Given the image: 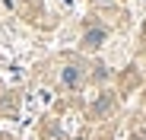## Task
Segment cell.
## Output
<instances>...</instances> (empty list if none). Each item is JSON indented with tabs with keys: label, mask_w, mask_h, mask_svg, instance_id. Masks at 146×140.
<instances>
[{
	"label": "cell",
	"mask_w": 146,
	"mask_h": 140,
	"mask_svg": "<svg viewBox=\"0 0 146 140\" xmlns=\"http://www.w3.org/2000/svg\"><path fill=\"white\" fill-rule=\"evenodd\" d=\"M105 35H108L105 29H89V32L83 35V48H89V51H92V48H99V45L105 41Z\"/></svg>",
	"instance_id": "6da1fadb"
},
{
	"label": "cell",
	"mask_w": 146,
	"mask_h": 140,
	"mask_svg": "<svg viewBox=\"0 0 146 140\" xmlns=\"http://www.w3.org/2000/svg\"><path fill=\"white\" fill-rule=\"evenodd\" d=\"M111 108H114V99H111V96H102L99 102L92 105V115H105V111H111Z\"/></svg>",
	"instance_id": "3957f363"
},
{
	"label": "cell",
	"mask_w": 146,
	"mask_h": 140,
	"mask_svg": "<svg viewBox=\"0 0 146 140\" xmlns=\"http://www.w3.org/2000/svg\"><path fill=\"white\" fill-rule=\"evenodd\" d=\"M80 80H83V73H80L76 67H64V70H60V83H64L67 89H73V86H80Z\"/></svg>",
	"instance_id": "7a4b0ae2"
}]
</instances>
